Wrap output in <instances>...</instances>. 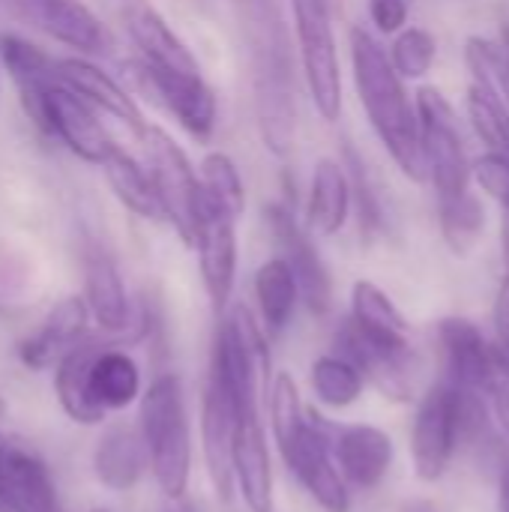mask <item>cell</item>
Here are the masks:
<instances>
[{
  "instance_id": "1",
  "label": "cell",
  "mask_w": 509,
  "mask_h": 512,
  "mask_svg": "<svg viewBox=\"0 0 509 512\" xmlns=\"http://www.w3.org/2000/svg\"><path fill=\"white\" fill-rule=\"evenodd\" d=\"M351 48V78L357 99L366 111V120L396 168L414 180L426 183V159L420 144V117L417 102L405 87V78L396 72L390 51L381 39L366 30L363 24L351 27L348 33Z\"/></svg>"
},
{
  "instance_id": "2",
  "label": "cell",
  "mask_w": 509,
  "mask_h": 512,
  "mask_svg": "<svg viewBox=\"0 0 509 512\" xmlns=\"http://www.w3.org/2000/svg\"><path fill=\"white\" fill-rule=\"evenodd\" d=\"M243 21L252 45V84H255V126L264 147L285 159L297 141L294 78L288 63V42L270 15L267 0H243Z\"/></svg>"
},
{
  "instance_id": "3",
  "label": "cell",
  "mask_w": 509,
  "mask_h": 512,
  "mask_svg": "<svg viewBox=\"0 0 509 512\" xmlns=\"http://www.w3.org/2000/svg\"><path fill=\"white\" fill-rule=\"evenodd\" d=\"M138 429L147 444L150 471L165 498L180 501L192 474V432L186 414L183 381L174 372H162L141 396Z\"/></svg>"
},
{
  "instance_id": "4",
  "label": "cell",
  "mask_w": 509,
  "mask_h": 512,
  "mask_svg": "<svg viewBox=\"0 0 509 512\" xmlns=\"http://www.w3.org/2000/svg\"><path fill=\"white\" fill-rule=\"evenodd\" d=\"M18 99L27 120L45 138L63 144L81 162L102 165L117 147L105 123L99 120V111L87 99H81L72 87H66L60 78L42 87L18 90Z\"/></svg>"
},
{
  "instance_id": "5",
  "label": "cell",
  "mask_w": 509,
  "mask_h": 512,
  "mask_svg": "<svg viewBox=\"0 0 509 512\" xmlns=\"http://www.w3.org/2000/svg\"><path fill=\"white\" fill-rule=\"evenodd\" d=\"M333 0H291L300 75L309 99L324 123H336L342 114V60L333 33Z\"/></svg>"
},
{
  "instance_id": "6",
  "label": "cell",
  "mask_w": 509,
  "mask_h": 512,
  "mask_svg": "<svg viewBox=\"0 0 509 512\" xmlns=\"http://www.w3.org/2000/svg\"><path fill=\"white\" fill-rule=\"evenodd\" d=\"M420 117V144L426 159V180L438 198H453L471 189L474 159L468 156L465 135L453 102L432 84L414 93Z\"/></svg>"
},
{
  "instance_id": "7",
  "label": "cell",
  "mask_w": 509,
  "mask_h": 512,
  "mask_svg": "<svg viewBox=\"0 0 509 512\" xmlns=\"http://www.w3.org/2000/svg\"><path fill=\"white\" fill-rule=\"evenodd\" d=\"M141 147H144L147 171L153 177V186L165 210V222L180 234L186 246H192L207 201L198 168L189 162L186 150L159 126L147 129Z\"/></svg>"
},
{
  "instance_id": "8",
  "label": "cell",
  "mask_w": 509,
  "mask_h": 512,
  "mask_svg": "<svg viewBox=\"0 0 509 512\" xmlns=\"http://www.w3.org/2000/svg\"><path fill=\"white\" fill-rule=\"evenodd\" d=\"M132 84L150 96L156 105H162L177 126L207 144L216 135L219 126V99L216 90L207 84V78L201 72H177V69H162V66H150L141 57L126 63Z\"/></svg>"
},
{
  "instance_id": "9",
  "label": "cell",
  "mask_w": 509,
  "mask_h": 512,
  "mask_svg": "<svg viewBox=\"0 0 509 512\" xmlns=\"http://www.w3.org/2000/svg\"><path fill=\"white\" fill-rule=\"evenodd\" d=\"M264 225H267V234L276 246V255L294 270L306 309L318 318L330 315V309H333V276H330V267L324 264V258L315 246V234L306 228V222L297 219L294 207L285 201L264 204Z\"/></svg>"
},
{
  "instance_id": "10",
  "label": "cell",
  "mask_w": 509,
  "mask_h": 512,
  "mask_svg": "<svg viewBox=\"0 0 509 512\" xmlns=\"http://www.w3.org/2000/svg\"><path fill=\"white\" fill-rule=\"evenodd\" d=\"M279 453H282L288 471L300 480V486L309 492V498L321 510H351L348 480L342 477V471L336 465L330 423L321 414H309L306 423L285 444H279Z\"/></svg>"
},
{
  "instance_id": "11",
  "label": "cell",
  "mask_w": 509,
  "mask_h": 512,
  "mask_svg": "<svg viewBox=\"0 0 509 512\" xmlns=\"http://www.w3.org/2000/svg\"><path fill=\"white\" fill-rule=\"evenodd\" d=\"M462 444V402L459 393L438 381L417 405L411 426L414 474L423 483H438Z\"/></svg>"
},
{
  "instance_id": "12",
  "label": "cell",
  "mask_w": 509,
  "mask_h": 512,
  "mask_svg": "<svg viewBox=\"0 0 509 512\" xmlns=\"http://www.w3.org/2000/svg\"><path fill=\"white\" fill-rule=\"evenodd\" d=\"M336 354L351 360L372 387L393 402H408L414 393V348L408 339L375 336L351 318L336 333Z\"/></svg>"
},
{
  "instance_id": "13",
  "label": "cell",
  "mask_w": 509,
  "mask_h": 512,
  "mask_svg": "<svg viewBox=\"0 0 509 512\" xmlns=\"http://www.w3.org/2000/svg\"><path fill=\"white\" fill-rule=\"evenodd\" d=\"M438 354H441V378L459 396H483L489 399V384L495 375V345L483 336V330L459 315L438 321Z\"/></svg>"
},
{
  "instance_id": "14",
  "label": "cell",
  "mask_w": 509,
  "mask_h": 512,
  "mask_svg": "<svg viewBox=\"0 0 509 512\" xmlns=\"http://www.w3.org/2000/svg\"><path fill=\"white\" fill-rule=\"evenodd\" d=\"M9 6L24 24L42 30L72 54L93 60L108 54V30L102 18L81 0H9Z\"/></svg>"
},
{
  "instance_id": "15",
  "label": "cell",
  "mask_w": 509,
  "mask_h": 512,
  "mask_svg": "<svg viewBox=\"0 0 509 512\" xmlns=\"http://www.w3.org/2000/svg\"><path fill=\"white\" fill-rule=\"evenodd\" d=\"M192 249L198 252L204 294L213 312L222 315L231 303L237 282V219L207 198Z\"/></svg>"
},
{
  "instance_id": "16",
  "label": "cell",
  "mask_w": 509,
  "mask_h": 512,
  "mask_svg": "<svg viewBox=\"0 0 509 512\" xmlns=\"http://www.w3.org/2000/svg\"><path fill=\"white\" fill-rule=\"evenodd\" d=\"M240 411L228 393V387L207 372L204 384V402H201V447L207 474L213 483V492L222 501H231L234 495V438L240 426Z\"/></svg>"
},
{
  "instance_id": "17",
  "label": "cell",
  "mask_w": 509,
  "mask_h": 512,
  "mask_svg": "<svg viewBox=\"0 0 509 512\" xmlns=\"http://www.w3.org/2000/svg\"><path fill=\"white\" fill-rule=\"evenodd\" d=\"M57 78L66 87H72L81 99H87L96 111L126 126L138 141L147 135L150 123L144 120L141 105L135 102L132 90L120 78H114L105 66H99L93 57H81V54L57 57Z\"/></svg>"
},
{
  "instance_id": "18",
  "label": "cell",
  "mask_w": 509,
  "mask_h": 512,
  "mask_svg": "<svg viewBox=\"0 0 509 512\" xmlns=\"http://www.w3.org/2000/svg\"><path fill=\"white\" fill-rule=\"evenodd\" d=\"M90 306L84 294H69L60 297L45 321L18 345V357L27 369H48L57 366L75 345L87 339V324H90Z\"/></svg>"
},
{
  "instance_id": "19",
  "label": "cell",
  "mask_w": 509,
  "mask_h": 512,
  "mask_svg": "<svg viewBox=\"0 0 509 512\" xmlns=\"http://www.w3.org/2000/svg\"><path fill=\"white\" fill-rule=\"evenodd\" d=\"M330 438L336 465L354 489L369 492L384 483L393 465V438L384 429L366 423L330 426Z\"/></svg>"
},
{
  "instance_id": "20",
  "label": "cell",
  "mask_w": 509,
  "mask_h": 512,
  "mask_svg": "<svg viewBox=\"0 0 509 512\" xmlns=\"http://www.w3.org/2000/svg\"><path fill=\"white\" fill-rule=\"evenodd\" d=\"M84 300L99 330L117 336L132 330V303L117 261L99 243L84 249Z\"/></svg>"
},
{
  "instance_id": "21",
  "label": "cell",
  "mask_w": 509,
  "mask_h": 512,
  "mask_svg": "<svg viewBox=\"0 0 509 512\" xmlns=\"http://www.w3.org/2000/svg\"><path fill=\"white\" fill-rule=\"evenodd\" d=\"M0 512H57L48 468L18 444H0Z\"/></svg>"
},
{
  "instance_id": "22",
  "label": "cell",
  "mask_w": 509,
  "mask_h": 512,
  "mask_svg": "<svg viewBox=\"0 0 509 512\" xmlns=\"http://www.w3.org/2000/svg\"><path fill=\"white\" fill-rule=\"evenodd\" d=\"M123 27L144 63L177 69V72H201V63L192 54V48L177 36V30L165 21V15L156 12L150 3H141V0L129 3L123 9Z\"/></svg>"
},
{
  "instance_id": "23",
  "label": "cell",
  "mask_w": 509,
  "mask_h": 512,
  "mask_svg": "<svg viewBox=\"0 0 509 512\" xmlns=\"http://www.w3.org/2000/svg\"><path fill=\"white\" fill-rule=\"evenodd\" d=\"M351 180L342 159L321 156L312 168L309 195H306V228L315 237L339 234L351 219Z\"/></svg>"
},
{
  "instance_id": "24",
  "label": "cell",
  "mask_w": 509,
  "mask_h": 512,
  "mask_svg": "<svg viewBox=\"0 0 509 512\" xmlns=\"http://www.w3.org/2000/svg\"><path fill=\"white\" fill-rule=\"evenodd\" d=\"M150 468L147 444L141 429L117 423L105 429L93 450V474L111 492H129L141 483L144 471Z\"/></svg>"
},
{
  "instance_id": "25",
  "label": "cell",
  "mask_w": 509,
  "mask_h": 512,
  "mask_svg": "<svg viewBox=\"0 0 509 512\" xmlns=\"http://www.w3.org/2000/svg\"><path fill=\"white\" fill-rule=\"evenodd\" d=\"M234 486L252 512H273V468L258 417H246L234 438Z\"/></svg>"
},
{
  "instance_id": "26",
  "label": "cell",
  "mask_w": 509,
  "mask_h": 512,
  "mask_svg": "<svg viewBox=\"0 0 509 512\" xmlns=\"http://www.w3.org/2000/svg\"><path fill=\"white\" fill-rule=\"evenodd\" d=\"M87 390H90V402L102 414L123 411L135 399H141V369L126 351L102 345L90 363Z\"/></svg>"
},
{
  "instance_id": "27",
  "label": "cell",
  "mask_w": 509,
  "mask_h": 512,
  "mask_svg": "<svg viewBox=\"0 0 509 512\" xmlns=\"http://www.w3.org/2000/svg\"><path fill=\"white\" fill-rule=\"evenodd\" d=\"M114 198L138 219L144 222H165V210L159 201V192L153 186V177L147 165H141L132 153H126L120 144L111 150V156L99 165Z\"/></svg>"
},
{
  "instance_id": "28",
  "label": "cell",
  "mask_w": 509,
  "mask_h": 512,
  "mask_svg": "<svg viewBox=\"0 0 509 512\" xmlns=\"http://www.w3.org/2000/svg\"><path fill=\"white\" fill-rule=\"evenodd\" d=\"M105 342L96 339H84L81 345H75L57 366H54V393L57 402L63 408V414L78 423V426H99L105 420V414L90 402V390H87V375H90V363L96 357V351Z\"/></svg>"
},
{
  "instance_id": "29",
  "label": "cell",
  "mask_w": 509,
  "mask_h": 512,
  "mask_svg": "<svg viewBox=\"0 0 509 512\" xmlns=\"http://www.w3.org/2000/svg\"><path fill=\"white\" fill-rule=\"evenodd\" d=\"M252 288H255L258 315H261V324H264L267 336L285 333V327H288L291 318H294L297 303L303 300V297H300V285H297L294 270L276 255V258L264 261V264L255 270Z\"/></svg>"
},
{
  "instance_id": "30",
  "label": "cell",
  "mask_w": 509,
  "mask_h": 512,
  "mask_svg": "<svg viewBox=\"0 0 509 512\" xmlns=\"http://www.w3.org/2000/svg\"><path fill=\"white\" fill-rule=\"evenodd\" d=\"M438 228L447 249L459 258L471 255L486 231V207L468 189L453 198H438Z\"/></svg>"
},
{
  "instance_id": "31",
  "label": "cell",
  "mask_w": 509,
  "mask_h": 512,
  "mask_svg": "<svg viewBox=\"0 0 509 512\" xmlns=\"http://www.w3.org/2000/svg\"><path fill=\"white\" fill-rule=\"evenodd\" d=\"M348 318L366 333L408 339V321H405L402 309L393 303V297L381 285H375L369 279H357L351 285V315Z\"/></svg>"
},
{
  "instance_id": "32",
  "label": "cell",
  "mask_w": 509,
  "mask_h": 512,
  "mask_svg": "<svg viewBox=\"0 0 509 512\" xmlns=\"http://www.w3.org/2000/svg\"><path fill=\"white\" fill-rule=\"evenodd\" d=\"M465 111L474 135L492 153H509V99L483 81L468 84Z\"/></svg>"
},
{
  "instance_id": "33",
  "label": "cell",
  "mask_w": 509,
  "mask_h": 512,
  "mask_svg": "<svg viewBox=\"0 0 509 512\" xmlns=\"http://www.w3.org/2000/svg\"><path fill=\"white\" fill-rule=\"evenodd\" d=\"M0 66L18 90L42 87L57 78V57H51L33 39L12 30L0 33Z\"/></svg>"
},
{
  "instance_id": "34",
  "label": "cell",
  "mask_w": 509,
  "mask_h": 512,
  "mask_svg": "<svg viewBox=\"0 0 509 512\" xmlns=\"http://www.w3.org/2000/svg\"><path fill=\"white\" fill-rule=\"evenodd\" d=\"M339 159H342V165L348 171V180H351V204H354V213H357L360 237L366 243H375L387 231V216H384V204H381V195L375 189V180L369 177L366 162H363V156L357 153L354 144H345Z\"/></svg>"
},
{
  "instance_id": "35",
  "label": "cell",
  "mask_w": 509,
  "mask_h": 512,
  "mask_svg": "<svg viewBox=\"0 0 509 512\" xmlns=\"http://www.w3.org/2000/svg\"><path fill=\"white\" fill-rule=\"evenodd\" d=\"M312 390H315V399L324 402L327 408H348L354 405L360 396H363V372L345 360L342 354H324L312 363Z\"/></svg>"
},
{
  "instance_id": "36",
  "label": "cell",
  "mask_w": 509,
  "mask_h": 512,
  "mask_svg": "<svg viewBox=\"0 0 509 512\" xmlns=\"http://www.w3.org/2000/svg\"><path fill=\"white\" fill-rule=\"evenodd\" d=\"M198 174H201V186L207 198L225 213H231L234 219H240L246 210V183H243L237 162L225 150H210L201 156Z\"/></svg>"
},
{
  "instance_id": "37",
  "label": "cell",
  "mask_w": 509,
  "mask_h": 512,
  "mask_svg": "<svg viewBox=\"0 0 509 512\" xmlns=\"http://www.w3.org/2000/svg\"><path fill=\"white\" fill-rule=\"evenodd\" d=\"M387 51H390V60H393L396 72L405 81L426 78L438 63V39H435L432 30H426L420 24H408L405 30H399Z\"/></svg>"
},
{
  "instance_id": "38",
  "label": "cell",
  "mask_w": 509,
  "mask_h": 512,
  "mask_svg": "<svg viewBox=\"0 0 509 512\" xmlns=\"http://www.w3.org/2000/svg\"><path fill=\"white\" fill-rule=\"evenodd\" d=\"M306 417L309 411L300 402V390L294 378L288 372H279L270 384V426H273L276 444H285L306 423Z\"/></svg>"
},
{
  "instance_id": "39",
  "label": "cell",
  "mask_w": 509,
  "mask_h": 512,
  "mask_svg": "<svg viewBox=\"0 0 509 512\" xmlns=\"http://www.w3.org/2000/svg\"><path fill=\"white\" fill-rule=\"evenodd\" d=\"M474 183L483 195L509 207V153H492L486 150L480 159H474Z\"/></svg>"
},
{
  "instance_id": "40",
  "label": "cell",
  "mask_w": 509,
  "mask_h": 512,
  "mask_svg": "<svg viewBox=\"0 0 509 512\" xmlns=\"http://www.w3.org/2000/svg\"><path fill=\"white\" fill-rule=\"evenodd\" d=\"M495 345V375L489 384V405L509 438V342H492Z\"/></svg>"
},
{
  "instance_id": "41",
  "label": "cell",
  "mask_w": 509,
  "mask_h": 512,
  "mask_svg": "<svg viewBox=\"0 0 509 512\" xmlns=\"http://www.w3.org/2000/svg\"><path fill=\"white\" fill-rule=\"evenodd\" d=\"M369 21L381 36H396L399 30L408 27L411 18V3L408 0H369Z\"/></svg>"
},
{
  "instance_id": "42",
  "label": "cell",
  "mask_w": 509,
  "mask_h": 512,
  "mask_svg": "<svg viewBox=\"0 0 509 512\" xmlns=\"http://www.w3.org/2000/svg\"><path fill=\"white\" fill-rule=\"evenodd\" d=\"M501 258H504V273H509V207L501 210Z\"/></svg>"
},
{
  "instance_id": "43",
  "label": "cell",
  "mask_w": 509,
  "mask_h": 512,
  "mask_svg": "<svg viewBox=\"0 0 509 512\" xmlns=\"http://www.w3.org/2000/svg\"><path fill=\"white\" fill-rule=\"evenodd\" d=\"M498 512H509V468L501 474V486H498Z\"/></svg>"
},
{
  "instance_id": "44",
  "label": "cell",
  "mask_w": 509,
  "mask_h": 512,
  "mask_svg": "<svg viewBox=\"0 0 509 512\" xmlns=\"http://www.w3.org/2000/svg\"><path fill=\"white\" fill-rule=\"evenodd\" d=\"M168 512H192V510H186V507H180V510H168Z\"/></svg>"
},
{
  "instance_id": "45",
  "label": "cell",
  "mask_w": 509,
  "mask_h": 512,
  "mask_svg": "<svg viewBox=\"0 0 509 512\" xmlns=\"http://www.w3.org/2000/svg\"><path fill=\"white\" fill-rule=\"evenodd\" d=\"M93 512H108V510H93Z\"/></svg>"
}]
</instances>
